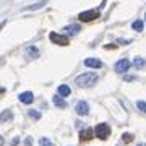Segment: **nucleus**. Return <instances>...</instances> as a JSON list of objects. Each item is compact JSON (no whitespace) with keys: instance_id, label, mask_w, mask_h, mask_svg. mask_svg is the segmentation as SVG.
I'll return each mask as SVG.
<instances>
[{"instance_id":"1","label":"nucleus","mask_w":146,"mask_h":146,"mask_svg":"<svg viewBox=\"0 0 146 146\" xmlns=\"http://www.w3.org/2000/svg\"><path fill=\"white\" fill-rule=\"evenodd\" d=\"M98 80H99V76L96 73H83L75 80V84L80 86V88H93L94 84L98 83Z\"/></svg>"},{"instance_id":"2","label":"nucleus","mask_w":146,"mask_h":146,"mask_svg":"<svg viewBox=\"0 0 146 146\" xmlns=\"http://www.w3.org/2000/svg\"><path fill=\"white\" fill-rule=\"evenodd\" d=\"M94 135L98 136L99 140H107L109 135H110V127L107 125V123H99V125H96Z\"/></svg>"},{"instance_id":"3","label":"nucleus","mask_w":146,"mask_h":146,"mask_svg":"<svg viewBox=\"0 0 146 146\" xmlns=\"http://www.w3.org/2000/svg\"><path fill=\"white\" fill-rule=\"evenodd\" d=\"M99 15H101V11L99 10H88V11H81L78 15V18H80V21H93V20H98L99 18Z\"/></svg>"},{"instance_id":"4","label":"nucleus","mask_w":146,"mask_h":146,"mask_svg":"<svg viewBox=\"0 0 146 146\" xmlns=\"http://www.w3.org/2000/svg\"><path fill=\"white\" fill-rule=\"evenodd\" d=\"M130 65H131V63H130L128 58H120L119 62L114 65V70L117 73H127V70L130 68Z\"/></svg>"},{"instance_id":"5","label":"nucleus","mask_w":146,"mask_h":146,"mask_svg":"<svg viewBox=\"0 0 146 146\" xmlns=\"http://www.w3.org/2000/svg\"><path fill=\"white\" fill-rule=\"evenodd\" d=\"M49 37H50V41H52L54 44H58V46H67V44H68L67 37L60 36V34H57V33H50V34H49Z\"/></svg>"},{"instance_id":"6","label":"nucleus","mask_w":146,"mask_h":146,"mask_svg":"<svg viewBox=\"0 0 146 146\" xmlns=\"http://www.w3.org/2000/svg\"><path fill=\"white\" fill-rule=\"evenodd\" d=\"M75 110H76V114H78V115H88V114H89V106H88V102L80 101L78 104L75 106Z\"/></svg>"},{"instance_id":"7","label":"nucleus","mask_w":146,"mask_h":146,"mask_svg":"<svg viewBox=\"0 0 146 146\" xmlns=\"http://www.w3.org/2000/svg\"><path fill=\"white\" fill-rule=\"evenodd\" d=\"M80 25H70V26H65L62 28V33L63 34H67V36H75V34H78L80 33Z\"/></svg>"},{"instance_id":"8","label":"nucleus","mask_w":146,"mask_h":146,"mask_svg":"<svg viewBox=\"0 0 146 146\" xmlns=\"http://www.w3.org/2000/svg\"><path fill=\"white\" fill-rule=\"evenodd\" d=\"M94 135V131L91 130V128H83V130L80 131V141H88L91 140Z\"/></svg>"},{"instance_id":"9","label":"nucleus","mask_w":146,"mask_h":146,"mask_svg":"<svg viewBox=\"0 0 146 146\" xmlns=\"http://www.w3.org/2000/svg\"><path fill=\"white\" fill-rule=\"evenodd\" d=\"M20 101H21V102H25V104H31L33 101H34V94H33L31 91L21 93L20 94Z\"/></svg>"},{"instance_id":"10","label":"nucleus","mask_w":146,"mask_h":146,"mask_svg":"<svg viewBox=\"0 0 146 146\" xmlns=\"http://www.w3.org/2000/svg\"><path fill=\"white\" fill-rule=\"evenodd\" d=\"M84 65H86V67H93V68H101L102 67V62H101L99 58L91 57V58H86V60H84Z\"/></svg>"},{"instance_id":"11","label":"nucleus","mask_w":146,"mask_h":146,"mask_svg":"<svg viewBox=\"0 0 146 146\" xmlns=\"http://www.w3.org/2000/svg\"><path fill=\"white\" fill-rule=\"evenodd\" d=\"M70 93H72V89L68 88L67 84H60L58 86V96L60 98H67V96H70Z\"/></svg>"},{"instance_id":"12","label":"nucleus","mask_w":146,"mask_h":146,"mask_svg":"<svg viewBox=\"0 0 146 146\" xmlns=\"http://www.w3.org/2000/svg\"><path fill=\"white\" fill-rule=\"evenodd\" d=\"M52 102L57 106L58 109H65V107H67V102H65V101H63V98H60V96H54Z\"/></svg>"},{"instance_id":"13","label":"nucleus","mask_w":146,"mask_h":146,"mask_svg":"<svg viewBox=\"0 0 146 146\" xmlns=\"http://www.w3.org/2000/svg\"><path fill=\"white\" fill-rule=\"evenodd\" d=\"M26 54H28V57H29V58H37V57H39V50H37V47H34V46L28 47Z\"/></svg>"},{"instance_id":"14","label":"nucleus","mask_w":146,"mask_h":146,"mask_svg":"<svg viewBox=\"0 0 146 146\" xmlns=\"http://www.w3.org/2000/svg\"><path fill=\"white\" fill-rule=\"evenodd\" d=\"M131 28H133L135 31L141 33V31H143V28H145V25H143V21H141V20H136V21H133V25H131Z\"/></svg>"},{"instance_id":"15","label":"nucleus","mask_w":146,"mask_h":146,"mask_svg":"<svg viewBox=\"0 0 146 146\" xmlns=\"http://www.w3.org/2000/svg\"><path fill=\"white\" fill-rule=\"evenodd\" d=\"M39 145L41 146H54V143L49 138H46V136H42L41 140H39Z\"/></svg>"},{"instance_id":"16","label":"nucleus","mask_w":146,"mask_h":146,"mask_svg":"<svg viewBox=\"0 0 146 146\" xmlns=\"http://www.w3.org/2000/svg\"><path fill=\"white\" fill-rule=\"evenodd\" d=\"M136 107H138V110H141L143 114H146V102L145 101H136Z\"/></svg>"},{"instance_id":"17","label":"nucleus","mask_w":146,"mask_h":146,"mask_svg":"<svg viewBox=\"0 0 146 146\" xmlns=\"http://www.w3.org/2000/svg\"><path fill=\"white\" fill-rule=\"evenodd\" d=\"M133 65H135L136 68H143V67H145V60H143V58H140V57H136L135 62H133Z\"/></svg>"},{"instance_id":"18","label":"nucleus","mask_w":146,"mask_h":146,"mask_svg":"<svg viewBox=\"0 0 146 146\" xmlns=\"http://www.w3.org/2000/svg\"><path fill=\"white\" fill-rule=\"evenodd\" d=\"M28 114H29V117H31V119H34V120L41 119V112H37V110H29Z\"/></svg>"},{"instance_id":"19","label":"nucleus","mask_w":146,"mask_h":146,"mask_svg":"<svg viewBox=\"0 0 146 146\" xmlns=\"http://www.w3.org/2000/svg\"><path fill=\"white\" fill-rule=\"evenodd\" d=\"M8 119H13V115H11V112H8V110H3V114H2V122H7Z\"/></svg>"},{"instance_id":"20","label":"nucleus","mask_w":146,"mask_h":146,"mask_svg":"<svg viewBox=\"0 0 146 146\" xmlns=\"http://www.w3.org/2000/svg\"><path fill=\"white\" fill-rule=\"evenodd\" d=\"M122 140L125 141V143H130V141L133 140V135H131V133H123V135H122Z\"/></svg>"},{"instance_id":"21","label":"nucleus","mask_w":146,"mask_h":146,"mask_svg":"<svg viewBox=\"0 0 146 146\" xmlns=\"http://www.w3.org/2000/svg\"><path fill=\"white\" fill-rule=\"evenodd\" d=\"M47 3L46 2H41V3H36V5H31V7H28L26 10H36V8H41V7H46Z\"/></svg>"},{"instance_id":"22","label":"nucleus","mask_w":146,"mask_h":146,"mask_svg":"<svg viewBox=\"0 0 146 146\" xmlns=\"http://www.w3.org/2000/svg\"><path fill=\"white\" fill-rule=\"evenodd\" d=\"M25 146H33V138L31 136H28L26 141H25Z\"/></svg>"},{"instance_id":"23","label":"nucleus","mask_w":146,"mask_h":146,"mask_svg":"<svg viewBox=\"0 0 146 146\" xmlns=\"http://www.w3.org/2000/svg\"><path fill=\"white\" fill-rule=\"evenodd\" d=\"M136 146H146L145 143H140V145H136Z\"/></svg>"},{"instance_id":"24","label":"nucleus","mask_w":146,"mask_h":146,"mask_svg":"<svg viewBox=\"0 0 146 146\" xmlns=\"http://www.w3.org/2000/svg\"><path fill=\"white\" fill-rule=\"evenodd\" d=\"M145 20H146V15H145Z\"/></svg>"}]
</instances>
